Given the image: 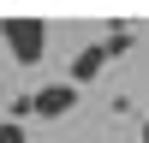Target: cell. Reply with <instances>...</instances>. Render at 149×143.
<instances>
[{"instance_id": "obj_2", "label": "cell", "mask_w": 149, "mask_h": 143, "mask_svg": "<svg viewBox=\"0 0 149 143\" xmlns=\"http://www.w3.org/2000/svg\"><path fill=\"white\" fill-rule=\"evenodd\" d=\"M72 107H78V83H42L36 90V113L42 119H66Z\"/></svg>"}, {"instance_id": "obj_3", "label": "cell", "mask_w": 149, "mask_h": 143, "mask_svg": "<svg viewBox=\"0 0 149 143\" xmlns=\"http://www.w3.org/2000/svg\"><path fill=\"white\" fill-rule=\"evenodd\" d=\"M107 60H113V48H107V42H90V48H84L78 60H72V72H66V83H78V90H84V83H90L95 72L107 66Z\"/></svg>"}, {"instance_id": "obj_5", "label": "cell", "mask_w": 149, "mask_h": 143, "mask_svg": "<svg viewBox=\"0 0 149 143\" xmlns=\"http://www.w3.org/2000/svg\"><path fill=\"white\" fill-rule=\"evenodd\" d=\"M0 54H6V42H0Z\"/></svg>"}, {"instance_id": "obj_1", "label": "cell", "mask_w": 149, "mask_h": 143, "mask_svg": "<svg viewBox=\"0 0 149 143\" xmlns=\"http://www.w3.org/2000/svg\"><path fill=\"white\" fill-rule=\"evenodd\" d=\"M0 42H6V54L18 60V66H36V60L48 54V24L42 18H6L0 24Z\"/></svg>"}, {"instance_id": "obj_4", "label": "cell", "mask_w": 149, "mask_h": 143, "mask_svg": "<svg viewBox=\"0 0 149 143\" xmlns=\"http://www.w3.org/2000/svg\"><path fill=\"white\" fill-rule=\"evenodd\" d=\"M0 143H30V137H24V125H18V119H0Z\"/></svg>"}]
</instances>
